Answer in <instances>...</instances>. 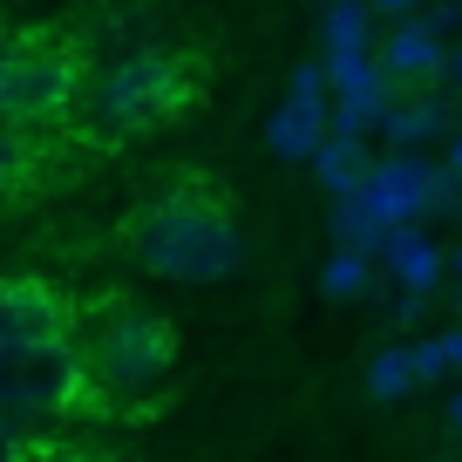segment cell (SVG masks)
Masks as SVG:
<instances>
[{"label": "cell", "instance_id": "obj_13", "mask_svg": "<svg viewBox=\"0 0 462 462\" xmlns=\"http://www.w3.org/2000/svg\"><path fill=\"white\" fill-rule=\"evenodd\" d=\"M319 55H374V7L367 0H327L319 7Z\"/></svg>", "mask_w": 462, "mask_h": 462}, {"label": "cell", "instance_id": "obj_10", "mask_svg": "<svg viewBox=\"0 0 462 462\" xmlns=\"http://www.w3.org/2000/svg\"><path fill=\"white\" fill-rule=\"evenodd\" d=\"M381 69L394 75V82H435V75L448 69V48H442V34L429 28V14H408V21H394L388 28V42H381Z\"/></svg>", "mask_w": 462, "mask_h": 462}, {"label": "cell", "instance_id": "obj_28", "mask_svg": "<svg viewBox=\"0 0 462 462\" xmlns=\"http://www.w3.org/2000/svg\"><path fill=\"white\" fill-rule=\"evenodd\" d=\"M442 163H448V171L462 177V136H456V143H448V157H442Z\"/></svg>", "mask_w": 462, "mask_h": 462}, {"label": "cell", "instance_id": "obj_12", "mask_svg": "<svg viewBox=\"0 0 462 462\" xmlns=\"http://www.w3.org/2000/svg\"><path fill=\"white\" fill-rule=\"evenodd\" d=\"M306 163H313V184L327 190V204H333V198H361L374 150H367V143H354V136H319V150H313Z\"/></svg>", "mask_w": 462, "mask_h": 462}, {"label": "cell", "instance_id": "obj_30", "mask_svg": "<svg viewBox=\"0 0 462 462\" xmlns=\"http://www.w3.org/2000/svg\"><path fill=\"white\" fill-rule=\"evenodd\" d=\"M7 42H14V34H0V69H7Z\"/></svg>", "mask_w": 462, "mask_h": 462}, {"label": "cell", "instance_id": "obj_7", "mask_svg": "<svg viewBox=\"0 0 462 462\" xmlns=\"http://www.w3.org/2000/svg\"><path fill=\"white\" fill-rule=\"evenodd\" d=\"M374 265L388 273L394 292H442L448 286V252L435 245L421 225H388L381 231V245H374Z\"/></svg>", "mask_w": 462, "mask_h": 462}, {"label": "cell", "instance_id": "obj_25", "mask_svg": "<svg viewBox=\"0 0 462 462\" xmlns=\"http://www.w3.org/2000/svg\"><path fill=\"white\" fill-rule=\"evenodd\" d=\"M21 333H14V313H7V286H0V346H14Z\"/></svg>", "mask_w": 462, "mask_h": 462}, {"label": "cell", "instance_id": "obj_27", "mask_svg": "<svg viewBox=\"0 0 462 462\" xmlns=\"http://www.w3.org/2000/svg\"><path fill=\"white\" fill-rule=\"evenodd\" d=\"M448 429H456V435H462V388H456V394H448Z\"/></svg>", "mask_w": 462, "mask_h": 462}, {"label": "cell", "instance_id": "obj_29", "mask_svg": "<svg viewBox=\"0 0 462 462\" xmlns=\"http://www.w3.org/2000/svg\"><path fill=\"white\" fill-rule=\"evenodd\" d=\"M448 69H456V75H462V48H448Z\"/></svg>", "mask_w": 462, "mask_h": 462}, {"label": "cell", "instance_id": "obj_18", "mask_svg": "<svg viewBox=\"0 0 462 462\" xmlns=\"http://www.w3.org/2000/svg\"><path fill=\"white\" fill-rule=\"evenodd\" d=\"M429 217H462V177L448 163H435V184H429Z\"/></svg>", "mask_w": 462, "mask_h": 462}, {"label": "cell", "instance_id": "obj_8", "mask_svg": "<svg viewBox=\"0 0 462 462\" xmlns=\"http://www.w3.org/2000/svg\"><path fill=\"white\" fill-rule=\"evenodd\" d=\"M7 286V313H14V333L21 340H75V313L82 306L69 292H55L48 279L21 273V279H0Z\"/></svg>", "mask_w": 462, "mask_h": 462}, {"label": "cell", "instance_id": "obj_14", "mask_svg": "<svg viewBox=\"0 0 462 462\" xmlns=\"http://www.w3.org/2000/svg\"><path fill=\"white\" fill-rule=\"evenodd\" d=\"M374 279H381V265L367 259V252H346V245H333L327 265H319V292H327V300H367Z\"/></svg>", "mask_w": 462, "mask_h": 462}, {"label": "cell", "instance_id": "obj_17", "mask_svg": "<svg viewBox=\"0 0 462 462\" xmlns=\"http://www.w3.org/2000/svg\"><path fill=\"white\" fill-rule=\"evenodd\" d=\"M28 163H34V136H21V130L0 123V190H14L21 177H28Z\"/></svg>", "mask_w": 462, "mask_h": 462}, {"label": "cell", "instance_id": "obj_2", "mask_svg": "<svg viewBox=\"0 0 462 462\" xmlns=\"http://www.w3.org/2000/svg\"><path fill=\"white\" fill-rule=\"evenodd\" d=\"M190 102H198V61L171 48H130L123 61L88 75L82 116L96 143H136L157 123H177Z\"/></svg>", "mask_w": 462, "mask_h": 462}, {"label": "cell", "instance_id": "obj_3", "mask_svg": "<svg viewBox=\"0 0 462 462\" xmlns=\"http://www.w3.org/2000/svg\"><path fill=\"white\" fill-rule=\"evenodd\" d=\"M75 354L96 402H123V394H157L177 361V327L150 306L102 300L75 313Z\"/></svg>", "mask_w": 462, "mask_h": 462}, {"label": "cell", "instance_id": "obj_1", "mask_svg": "<svg viewBox=\"0 0 462 462\" xmlns=\"http://www.w3.org/2000/svg\"><path fill=\"white\" fill-rule=\"evenodd\" d=\"M123 245L150 279H171V286H225L245 265L238 211L204 177H177L171 190L143 198L123 225Z\"/></svg>", "mask_w": 462, "mask_h": 462}, {"label": "cell", "instance_id": "obj_21", "mask_svg": "<svg viewBox=\"0 0 462 462\" xmlns=\"http://www.w3.org/2000/svg\"><path fill=\"white\" fill-rule=\"evenodd\" d=\"M435 346H442V367H448V374H462V327L435 333Z\"/></svg>", "mask_w": 462, "mask_h": 462}, {"label": "cell", "instance_id": "obj_9", "mask_svg": "<svg viewBox=\"0 0 462 462\" xmlns=\"http://www.w3.org/2000/svg\"><path fill=\"white\" fill-rule=\"evenodd\" d=\"M327 102L333 96H292L286 88V102L265 116V150L279 163H306L319 150V136H327Z\"/></svg>", "mask_w": 462, "mask_h": 462}, {"label": "cell", "instance_id": "obj_20", "mask_svg": "<svg viewBox=\"0 0 462 462\" xmlns=\"http://www.w3.org/2000/svg\"><path fill=\"white\" fill-rule=\"evenodd\" d=\"M429 313V292H394V327H415Z\"/></svg>", "mask_w": 462, "mask_h": 462}, {"label": "cell", "instance_id": "obj_23", "mask_svg": "<svg viewBox=\"0 0 462 462\" xmlns=\"http://www.w3.org/2000/svg\"><path fill=\"white\" fill-rule=\"evenodd\" d=\"M456 14H462V0H435V7H429V28L448 34V28H456Z\"/></svg>", "mask_w": 462, "mask_h": 462}, {"label": "cell", "instance_id": "obj_4", "mask_svg": "<svg viewBox=\"0 0 462 462\" xmlns=\"http://www.w3.org/2000/svg\"><path fill=\"white\" fill-rule=\"evenodd\" d=\"M88 82V55L61 34H14L7 42V69H0V123L21 136L69 123Z\"/></svg>", "mask_w": 462, "mask_h": 462}, {"label": "cell", "instance_id": "obj_24", "mask_svg": "<svg viewBox=\"0 0 462 462\" xmlns=\"http://www.w3.org/2000/svg\"><path fill=\"white\" fill-rule=\"evenodd\" d=\"M28 462H102V456H82V448H34Z\"/></svg>", "mask_w": 462, "mask_h": 462}, {"label": "cell", "instance_id": "obj_16", "mask_svg": "<svg viewBox=\"0 0 462 462\" xmlns=\"http://www.w3.org/2000/svg\"><path fill=\"white\" fill-rule=\"evenodd\" d=\"M415 394V367H408V346H381L374 361H367V402H408Z\"/></svg>", "mask_w": 462, "mask_h": 462}, {"label": "cell", "instance_id": "obj_6", "mask_svg": "<svg viewBox=\"0 0 462 462\" xmlns=\"http://www.w3.org/2000/svg\"><path fill=\"white\" fill-rule=\"evenodd\" d=\"M429 184H435L429 150H388V157L367 163L361 204L381 225H421V217H429Z\"/></svg>", "mask_w": 462, "mask_h": 462}, {"label": "cell", "instance_id": "obj_11", "mask_svg": "<svg viewBox=\"0 0 462 462\" xmlns=\"http://www.w3.org/2000/svg\"><path fill=\"white\" fill-rule=\"evenodd\" d=\"M442 130H448V102L442 96H394L388 109H381V123H374V136L388 150H429Z\"/></svg>", "mask_w": 462, "mask_h": 462}, {"label": "cell", "instance_id": "obj_15", "mask_svg": "<svg viewBox=\"0 0 462 462\" xmlns=\"http://www.w3.org/2000/svg\"><path fill=\"white\" fill-rule=\"evenodd\" d=\"M327 231H333V245L367 252V259H374V245H381V231H388V225H381L361 198H333V204H327Z\"/></svg>", "mask_w": 462, "mask_h": 462}, {"label": "cell", "instance_id": "obj_19", "mask_svg": "<svg viewBox=\"0 0 462 462\" xmlns=\"http://www.w3.org/2000/svg\"><path fill=\"white\" fill-rule=\"evenodd\" d=\"M408 367H415V388H429V381H442V374H448V367H442V346H435V333L408 346Z\"/></svg>", "mask_w": 462, "mask_h": 462}, {"label": "cell", "instance_id": "obj_26", "mask_svg": "<svg viewBox=\"0 0 462 462\" xmlns=\"http://www.w3.org/2000/svg\"><path fill=\"white\" fill-rule=\"evenodd\" d=\"M448 286H456V306H462V245L448 252Z\"/></svg>", "mask_w": 462, "mask_h": 462}, {"label": "cell", "instance_id": "obj_22", "mask_svg": "<svg viewBox=\"0 0 462 462\" xmlns=\"http://www.w3.org/2000/svg\"><path fill=\"white\" fill-rule=\"evenodd\" d=\"M367 7H374V21H408L421 0H367Z\"/></svg>", "mask_w": 462, "mask_h": 462}, {"label": "cell", "instance_id": "obj_5", "mask_svg": "<svg viewBox=\"0 0 462 462\" xmlns=\"http://www.w3.org/2000/svg\"><path fill=\"white\" fill-rule=\"evenodd\" d=\"M88 374L75 340H14L0 346V421L21 435H42V421L88 408Z\"/></svg>", "mask_w": 462, "mask_h": 462}]
</instances>
